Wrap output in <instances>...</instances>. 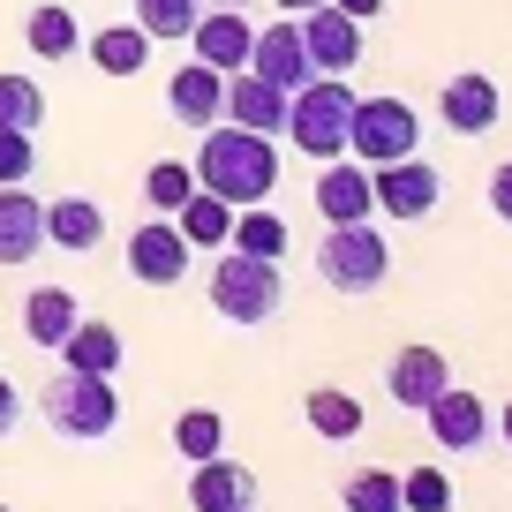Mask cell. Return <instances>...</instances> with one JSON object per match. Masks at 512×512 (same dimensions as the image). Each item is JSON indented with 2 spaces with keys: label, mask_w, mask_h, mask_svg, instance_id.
Returning a JSON list of instances; mask_svg holds the SVG:
<instances>
[{
  "label": "cell",
  "mask_w": 512,
  "mask_h": 512,
  "mask_svg": "<svg viewBox=\"0 0 512 512\" xmlns=\"http://www.w3.org/2000/svg\"><path fill=\"white\" fill-rule=\"evenodd\" d=\"M196 189L226 196V204H264L279 189V151L272 136H256V128H234V121H211L204 128V151H196Z\"/></svg>",
  "instance_id": "obj_1"
},
{
  "label": "cell",
  "mask_w": 512,
  "mask_h": 512,
  "mask_svg": "<svg viewBox=\"0 0 512 512\" xmlns=\"http://www.w3.org/2000/svg\"><path fill=\"white\" fill-rule=\"evenodd\" d=\"M38 415H46L53 437H68V445H98V437H113V422H121V400H113V377H91V369H53L46 392H38Z\"/></svg>",
  "instance_id": "obj_2"
},
{
  "label": "cell",
  "mask_w": 512,
  "mask_h": 512,
  "mask_svg": "<svg viewBox=\"0 0 512 512\" xmlns=\"http://www.w3.org/2000/svg\"><path fill=\"white\" fill-rule=\"evenodd\" d=\"M347 121H354V91L339 76H309L287 98V136L302 159H347Z\"/></svg>",
  "instance_id": "obj_3"
},
{
  "label": "cell",
  "mask_w": 512,
  "mask_h": 512,
  "mask_svg": "<svg viewBox=\"0 0 512 512\" xmlns=\"http://www.w3.org/2000/svg\"><path fill=\"white\" fill-rule=\"evenodd\" d=\"M279 302H287V287H279V264H272V256L226 249L219 264H211V309H219L226 324H272Z\"/></svg>",
  "instance_id": "obj_4"
},
{
  "label": "cell",
  "mask_w": 512,
  "mask_h": 512,
  "mask_svg": "<svg viewBox=\"0 0 512 512\" xmlns=\"http://www.w3.org/2000/svg\"><path fill=\"white\" fill-rule=\"evenodd\" d=\"M317 272H324V287H339V294H377L384 279H392V249H384V234L369 219H347V226H332V234L317 241Z\"/></svg>",
  "instance_id": "obj_5"
},
{
  "label": "cell",
  "mask_w": 512,
  "mask_h": 512,
  "mask_svg": "<svg viewBox=\"0 0 512 512\" xmlns=\"http://www.w3.org/2000/svg\"><path fill=\"white\" fill-rule=\"evenodd\" d=\"M415 136H422V121H415L407 98H354V121H347V151L354 159H369V166L407 159Z\"/></svg>",
  "instance_id": "obj_6"
},
{
  "label": "cell",
  "mask_w": 512,
  "mask_h": 512,
  "mask_svg": "<svg viewBox=\"0 0 512 512\" xmlns=\"http://www.w3.org/2000/svg\"><path fill=\"white\" fill-rule=\"evenodd\" d=\"M369 196H377V211L384 219H430L437 211V196H445V181H437V166L430 159H384V166H369Z\"/></svg>",
  "instance_id": "obj_7"
},
{
  "label": "cell",
  "mask_w": 512,
  "mask_h": 512,
  "mask_svg": "<svg viewBox=\"0 0 512 512\" xmlns=\"http://www.w3.org/2000/svg\"><path fill=\"white\" fill-rule=\"evenodd\" d=\"M302 46H309V68L317 76H347L354 61H362V23L347 16V8H332V0H317V8H302Z\"/></svg>",
  "instance_id": "obj_8"
},
{
  "label": "cell",
  "mask_w": 512,
  "mask_h": 512,
  "mask_svg": "<svg viewBox=\"0 0 512 512\" xmlns=\"http://www.w3.org/2000/svg\"><path fill=\"white\" fill-rule=\"evenodd\" d=\"M189 241H181L174 219H144L136 234H128V272L144 279V287H174V279H189Z\"/></svg>",
  "instance_id": "obj_9"
},
{
  "label": "cell",
  "mask_w": 512,
  "mask_h": 512,
  "mask_svg": "<svg viewBox=\"0 0 512 512\" xmlns=\"http://www.w3.org/2000/svg\"><path fill=\"white\" fill-rule=\"evenodd\" d=\"M287 98H294V91L264 83L256 68H234V76H226V106H219V121L256 128V136H287Z\"/></svg>",
  "instance_id": "obj_10"
},
{
  "label": "cell",
  "mask_w": 512,
  "mask_h": 512,
  "mask_svg": "<svg viewBox=\"0 0 512 512\" xmlns=\"http://www.w3.org/2000/svg\"><path fill=\"white\" fill-rule=\"evenodd\" d=\"M422 422H430V437L445 452H475V445H490V400H475V392H460V384H445L430 407H422Z\"/></svg>",
  "instance_id": "obj_11"
},
{
  "label": "cell",
  "mask_w": 512,
  "mask_h": 512,
  "mask_svg": "<svg viewBox=\"0 0 512 512\" xmlns=\"http://www.w3.org/2000/svg\"><path fill=\"white\" fill-rule=\"evenodd\" d=\"M249 68L264 83H279V91H302L309 76H317V68H309V46H302V23H272V31H256L249 38Z\"/></svg>",
  "instance_id": "obj_12"
},
{
  "label": "cell",
  "mask_w": 512,
  "mask_h": 512,
  "mask_svg": "<svg viewBox=\"0 0 512 512\" xmlns=\"http://www.w3.org/2000/svg\"><path fill=\"white\" fill-rule=\"evenodd\" d=\"M38 249H46V204H38L23 181H8V189H0V264L16 272Z\"/></svg>",
  "instance_id": "obj_13"
},
{
  "label": "cell",
  "mask_w": 512,
  "mask_h": 512,
  "mask_svg": "<svg viewBox=\"0 0 512 512\" xmlns=\"http://www.w3.org/2000/svg\"><path fill=\"white\" fill-rule=\"evenodd\" d=\"M189 505L196 512H256V475L241 460H196V475H189Z\"/></svg>",
  "instance_id": "obj_14"
},
{
  "label": "cell",
  "mask_w": 512,
  "mask_h": 512,
  "mask_svg": "<svg viewBox=\"0 0 512 512\" xmlns=\"http://www.w3.org/2000/svg\"><path fill=\"white\" fill-rule=\"evenodd\" d=\"M445 384H452V369H445V354H437V347H400V354H392V369H384V392H392L400 407H415V415L445 392Z\"/></svg>",
  "instance_id": "obj_15"
},
{
  "label": "cell",
  "mask_w": 512,
  "mask_h": 512,
  "mask_svg": "<svg viewBox=\"0 0 512 512\" xmlns=\"http://www.w3.org/2000/svg\"><path fill=\"white\" fill-rule=\"evenodd\" d=\"M249 23H241V8H211V16H196V31H189V46H196V61L204 68H219V76H234V68H249Z\"/></svg>",
  "instance_id": "obj_16"
},
{
  "label": "cell",
  "mask_w": 512,
  "mask_h": 512,
  "mask_svg": "<svg viewBox=\"0 0 512 512\" xmlns=\"http://www.w3.org/2000/svg\"><path fill=\"white\" fill-rule=\"evenodd\" d=\"M219 106H226V76H219V68H204V61H189L174 83H166V113H174L181 128H196V136L219 121Z\"/></svg>",
  "instance_id": "obj_17"
},
{
  "label": "cell",
  "mask_w": 512,
  "mask_h": 512,
  "mask_svg": "<svg viewBox=\"0 0 512 512\" xmlns=\"http://www.w3.org/2000/svg\"><path fill=\"white\" fill-rule=\"evenodd\" d=\"M317 211H324L332 226L369 219V211H377V196H369V166H354V159H324V174H317Z\"/></svg>",
  "instance_id": "obj_18"
},
{
  "label": "cell",
  "mask_w": 512,
  "mask_h": 512,
  "mask_svg": "<svg viewBox=\"0 0 512 512\" xmlns=\"http://www.w3.org/2000/svg\"><path fill=\"white\" fill-rule=\"evenodd\" d=\"M497 106H505V98H497V83L475 76V68H467V76H452L445 98H437V113H445L452 136H482V128L497 121Z\"/></svg>",
  "instance_id": "obj_19"
},
{
  "label": "cell",
  "mask_w": 512,
  "mask_h": 512,
  "mask_svg": "<svg viewBox=\"0 0 512 512\" xmlns=\"http://www.w3.org/2000/svg\"><path fill=\"white\" fill-rule=\"evenodd\" d=\"M76 332V294L68 287H31L23 294V339L31 347H61Z\"/></svg>",
  "instance_id": "obj_20"
},
{
  "label": "cell",
  "mask_w": 512,
  "mask_h": 512,
  "mask_svg": "<svg viewBox=\"0 0 512 512\" xmlns=\"http://www.w3.org/2000/svg\"><path fill=\"white\" fill-rule=\"evenodd\" d=\"M46 241L53 249H98L106 241V211L91 204V196H61V204H46Z\"/></svg>",
  "instance_id": "obj_21"
},
{
  "label": "cell",
  "mask_w": 512,
  "mask_h": 512,
  "mask_svg": "<svg viewBox=\"0 0 512 512\" xmlns=\"http://www.w3.org/2000/svg\"><path fill=\"white\" fill-rule=\"evenodd\" d=\"M174 226H181L189 249H226V234H234V204L211 196V189H189V204L174 211Z\"/></svg>",
  "instance_id": "obj_22"
},
{
  "label": "cell",
  "mask_w": 512,
  "mask_h": 512,
  "mask_svg": "<svg viewBox=\"0 0 512 512\" xmlns=\"http://www.w3.org/2000/svg\"><path fill=\"white\" fill-rule=\"evenodd\" d=\"M61 362L68 369H91V377H113V369H121V332L98 324V317H76V332L61 339Z\"/></svg>",
  "instance_id": "obj_23"
},
{
  "label": "cell",
  "mask_w": 512,
  "mask_h": 512,
  "mask_svg": "<svg viewBox=\"0 0 512 512\" xmlns=\"http://www.w3.org/2000/svg\"><path fill=\"white\" fill-rule=\"evenodd\" d=\"M91 61H98V76H144V61H151L144 23H106L91 38Z\"/></svg>",
  "instance_id": "obj_24"
},
{
  "label": "cell",
  "mask_w": 512,
  "mask_h": 512,
  "mask_svg": "<svg viewBox=\"0 0 512 512\" xmlns=\"http://www.w3.org/2000/svg\"><path fill=\"white\" fill-rule=\"evenodd\" d=\"M302 415H309V430L317 437H332V445H347V437H362V407L347 400V392H332V384H317L302 400Z\"/></svg>",
  "instance_id": "obj_25"
},
{
  "label": "cell",
  "mask_w": 512,
  "mask_h": 512,
  "mask_svg": "<svg viewBox=\"0 0 512 512\" xmlns=\"http://www.w3.org/2000/svg\"><path fill=\"white\" fill-rule=\"evenodd\" d=\"M23 38H31V53H38V61H68V53H76V16H68L61 0H46V8H31Z\"/></svg>",
  "instance_id": "obj_26"
},
{
  "label": "cell",
  "mask_w": 512,
  "mask_h": 512,
  "mask_svg": "<svg viewBox=\"0 0 512 512\" xmlns=\"http://www.w3.org/2000/svg\"><path fill=\"white\" fill-rule=\"evenodd\" d=\"M226 241H234V249H249V256H272V264H279V256H287V219H272L264 204H241V219H234V234H226Z\"/></svg>",
  "instance_id": "obj_27"
},
{
  "label": "cell",
  "mask_w": 512,
  "mask_h": 512,
  "mask_svg": "<svg viewBox=\"0 0 512 512\" xmlns=\"http://www.w3.org/2000/svg\"><path fill=\"white\" fill-rule=\"evenodd\" d=\"M189 189H196V166H189V159H159V166L144 174V204L159 211V219H174V211L189 204Z\"/></svg>",
  "instance_id": "obj_28"
},
{
  "label": "cell",
  "mask_w": 512,
  "mask_h": 512,
  "mask_svg": "<svg viewBox=\"0 0 512 512\" xmlns=\"http://www.w3.org/2000/svg\"><path fill=\"white\" fill-rule=\"evenodd\" d=\"M196 16H204V0H136V23H144L151 46H159V38H189Z\"/></svg>",
  "instance_id": "obj_29"
},
{
  "label": "cell",
  "mask_w": 512,
  "mask_h": 512,
  "mask_svg": "<svg viewBox=\"0 0 512 512\" xmlns=\"http://www.w3.org/2000/svg\"><path fill=\"white\" fill-rule=\"evenodd\" d=\"M38 121H46V91H38L31 76H0V128L38 136Z\"/></svg>",
  "instance_id": "obj_30"
},
{
  "label": "cell",
  "mask_w": 512,
  "mask_h": 512,
  "mask_svg": "<svg viewBox=\"0 0 512 512\" xmlns=\"http://www.w3.org/2000/svg\"><path fill=\"white\" fill-rule=\"evenodd\" d=\"M219 445H226V422L211 415V407H189V415L174 422V452L181 460H211Z\"/></svg>",
  "instance_id": "obj_31"
},
{
  "label": "cell",
  "mask_w": 512,
  "mask_h": 512,
  "mask_svg": "<svg viewBox=\"0 0 512 512\" xmlns=\"http://www.w3.org/2000/svg\"><path fill=\"white\" fill-rule=\"evenodd\" d=\"M347 512H400V475H384V467H362V475H347Z\"/></svg>",
  "instance_id": "obj_32"
},
{
  "label": "cell",
  "mask_w": 512,
  "mask_h": 512,
  "mask_svg": "<svg viewBox=\"0 0 512 512\" xmlns=\"http://www.w3.org/2000/svg\"><path fill=\"white\" fill-rule=\"evenodd\" d=\"M400 512H452L445 467H415V475H400Z\"/></svg>",
  "instance_id": "obj_33"
},
{
  "label": "cell",
  "mask_w": 512,
  "mask_h": 512,
  "mask_svg": "<svg viewBox=\"0 0 512 512\" xmlns=\"http://www.w3.org/2000/svg\"><path fill=\"white\" fill-rule=\"evenodd\" d=\"M31 166H38V144L23 128H0V189H8V181H31Z\"/></svg>",
  "instance_id": "obj_34"
},
{
  "label": "cell",
  "mask_w": 512,
  "mask_h": 512,
  "mask_svg": "<svg viewBox=\"0 0 512 512\" xmlns=\"http://www.w3.org/2000/svg\"><path fill=\"white\" fill-rule=\"evenodd\" d=\"M490 211H497V219L512 226V159H505V166L490 174Z\"/></svg>",
  "instance_id": "obj_35"
},
{
  "label": "cell",
  "mask_w": 512,
  "mask_h": 512,
  "mask_svg": "<svg viewBox=\"0 0 512 512\" xmlns=\"http://www.w3.org/2000/svg\"><path fill=\"white\" fill-rule=\"evenodd\" d=\"M16 422H23V392H16V384H8V377H0V437L16 430Z\"/></svg>",
  "instance_id": "obj_36"
},
{
  "label": "cell",
  "mask_w": 512,
  "mask_h": 512,
  "mask_svg": "<svg viewBox=\"0 0 512 512\" xmlns=\"http://www.w3.org/2000/svg\"><path fill=\"white\" fill-rule=\"evenodd\" d=\"M332 8H347L354 23H369V16H384V0H332Z\"/></svg>",
  "instance_id": "obj_37"
},
{
  "label": "cell",
  "mask_w": 512,
  "mask_h": 512,
  "mask_svg": "<svg viewBox=\"0 0 512 512\" xmlns=\"http://www.w3.org/2000/svg\"><path fill=\"white\" fill-rule=\"evenodd\" d=\"M279 8H287V16H302V8H317V0H279Z\"/></svg>",
  "instance_id": "obj_38"
},
{
  "label": "cell",
  "mask_w": 512,
  "mask_h": 512,
  "mask_svg": "<svg viewBox=\"0 0 512 512\" xmlns=\"http://www.w3.org/2000/svg\"><path fill=\"white\" fill-rule=\"evenodd\" d=\"M505 445H512V400H505Z\"/></svg>",
  "instance_id": "obj_39"
},
{
  "label": "cell",
  "mask_w": 512,
  "mask_h": 512,
  "mask_svg": "<svg viewBox=\"0 0 512 512\" xmlns=\"http://www.w3.org/2000/svg\"><path fill=\"white\" fill-rule=\"evenodd\" d=\"M211 8H241V0H211Z\"/></svg>",
  "instance_id": "obj_40"
},
{
  "label": "cell",
  "mask_w": 512,
  "mask_h": 512,
  "mask_svg": "<svg viewBox=\"0 0 512 512\" xmlns=\"http://www.w3.org/2000/svg\"><path fill=\"white\" fill-rule=\"evenodd\" d=\"M0 512H8V505H0Z\"/></svg>",
  "instance_id": "obj_41"
}]
</instances>
